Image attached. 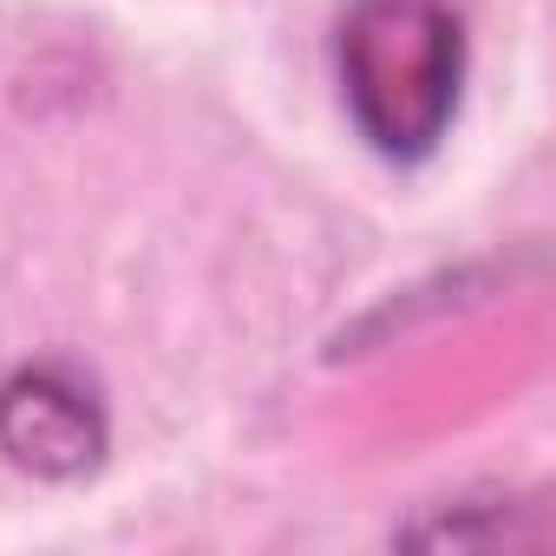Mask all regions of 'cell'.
Masks as SVG:
<instances>
[{"mask_svg": "<svg viewBox=\"0 0 556 556\" xmlns=\"http://www.w3.org/2000/svg\"><path fill=\"white\" fill-rule=\"evenodd\" d=\"M523 504H452L445 517H419V523H400L393 530V543H458V549H471V543H536L543 536V523H510Z\"/></svg>", "mask_w": 556, "mask_h": 556, "instance_id": "3957f363", "label": "cell"}, {"mask_svg": "<svg viewBox=\"0 0 556 556\" xmlns=\"http://www.w3.org/2000/svg\"><path fill=\"white\" fill-rule=\"evenodd\" d=\"M112 419L92 380L60 361L21 367L0 380V458L47 484H79L105 465Z\"/></svg>", "mask_w": 556, "mask_h": 556, "instance_id": "7a4b0ae2", "label": "cell"}, {"mask_svg": "<svg viewBox=\"0 0 556 556\" xmlns=\"http://www.w3.org/2000/svg\"><path fill=\"white\" fill-rule=\"evenodd\" d=\"M334 66L367 151L387 164H419L458 118L465 27L445 0H348Z\"/></svg>", "mask_w": 556, "mask_h": 556, "instance_id": "6da1fadb", "label": "cell"}]
</instances>
